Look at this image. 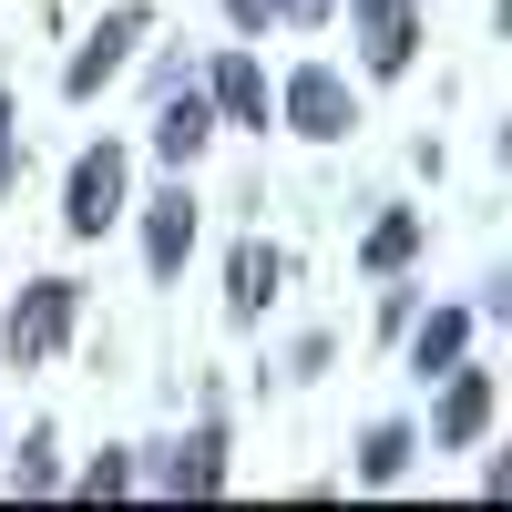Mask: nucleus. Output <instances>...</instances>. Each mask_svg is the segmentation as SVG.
<instances>
[{"mask_svg":"<svg viewBox=\"0 0 512 512\" xmlns=\"http://www.w3.org/2000/svg\"><path fill=\"white\" fill-rule=\"evenodd\" d=\"M369 31V72H410V0H359Z\"/></svg>","mask_w":512,"mask_h":512,"instance_id":"nucleus-9","label":"nucleus"},{"mask_svg":"<svg viewBox=\"0 0 512 512\" xmlns=\"http://www.w3.org/2000/svg\"><path fill=\"white\" fill-rule=\"evenodd\" d=\"M0 185H11V103H0Z\"/></svg>","mask_w":512,"mask_h":512,"instance_id":"nucleus-17","label":"nucleus"},{"mask_svg":"<svg viewBox=\"0 0 512 512\" xmlns=\"http://www.w3.org/2000/svg\"><path fill=\"white\" fill-rule=\"evenodd\" d=\"M11 482H21V492H52V482H62V472H52V431H31V441H21Z\"/></svg>","mask_w":512,"mask_h":512,"instance_id":"nucleus-15","label":"nucleus"},{"mask_svg":"<svg viewBox=\"0 0 512 512\" xmlns=\"http://www.w3.org/2000/svg\"><path fill=\"white\" fill-rule=\"evenodd\" d=\"M277 11H287V21H318V11H328V0H277Z\"/></svg>","mask_w":512,"mask_h":512,"instance_id":"nucleus-18","label":"nucleus"},{"mask_svg":"<svg viewBox=\"0 0 512 512\" xmlns=\"http://www.w3.org/2000/svg\"><path fill=\"white\" fill-rule=\"evenodd\" d=\"M205 134H216V103H205V82H175V93H164V113H154V154H164V164H195Z\"/></svg>","mask_w":512,"mask_h":512,"instance_id":"nucleus-7","label":"nucleus"},{"mask_svg":"<svg viewBox=\"0 0 512 512\" xmlns=\"http://www.w3.org/2000/svg\"><path fill=\"white\" fill-rule=\"evenodd\" d=\"M72 308H82L72 277H31L21 308H11V359H52L62 338H72Z\"/></svg>","mask_w":512,"mask_h":512,"instance_id":"nucleus-3","label":"nucleus"},{"mask_svg":"<svg viewBox=\"0 0 512 512\" xmlns=\"http://www.w3.org/2000/svg\"><path fill=\"white\" fill-rule=\"evenodd\" d=\"M410 451H420L410 420H379V431L359 441V482H400V472H410Z\"/></svg>","mask_w":512,"mask_h":512,"instance_id":"nucleus-12","label":"nucleus"},{"mask_svg":"<svg viewBox=\"0 0 512 512\" xmlns=\"http://www.w3.org/2000/svg\"><path fill=\"white\" fill-rule=\"evenodd\" d=\"M216 451H226L216 431H195V441H185V461H175L164 482H175V492H216V482H226V461H216Z\"/></svg>","mask_w":512,"mask_h":512,"instance_id":"nucleus-14","label":"nucleus"},{"mask_svg":"<svg viewBox=\"0 0 512 512\" xmlns=\"http://www.w3.org/2000/svg\"><path fill=\"white\" fill-rule=\"evenodd\" d=\"M277 277H287V267H277V246H236V287H226V308L256 318V308L277 297Z\"/></svg>","mask_w":512,"mask_h":512,"instance_id":"nucleus-11","label":"nucleus"},{"mask_svg":"<svg viewBox=\"0 0 512 512\" xmlns=\"http://www.w3.org/2000/svg\"><path fill=\"white\" fill-rule=\"evenodd\" d=\"M205 103H216V123H246V134H267V72H256L246 52H226L216 72H205Z\"/></svg>","mask_w":512,"mask_h":512,"instance_id":"nucleus-8","label":"nucleus"},{"mask_svg":"<svg viewBox=\"0 0 512 512\" xmlns=\"http://www.w3.org/2000/svg\"><path fill=\"white\" fill-rule=\"evenodd\" d=\"M185 256H195V195L164 185V195L144 205V267H154V277H185Z\"/></svg>","mask_w":512,"mask_h":512,"instance_id":"nucleus-6","label":"nucleus"},{"mask_svg":"<svg viewBox=\"0 0 512 512\" xmlns=\"http://www.w3.org/2000/svg\"><path fill=\"white\" fill-rule=\"evenodd\" d=\"M134 41H144V11H134V0H123V11H113V21L93 31V41H82V52H72V72H62V93H72V103H93L103 82H113L123 62H134Z\"/></svg>","mask_w":512,"mask_h":512,"instance_id":"nucleus-5","label":"nucleus"},{"mask_svg":"<svg viewBox=\"0 0 512 512\" xmlns=\"http://www.w3.org/2000/svg\"><path fill=\"white\" fill-rule=\"evenodd\" d=\"M226 11H236V31H267V21H277V0H226Z\"/></svg>","mask_w":512,"mask_h":512,"instance_id":"nucleus-16","label":"nucleus"},{"mask_svg":"<svg viewBox=\"0 0 512 512\" xmlns=\"http://www.w3.org/2000/svg\"><path fill=\"white\" fill-rule=\"evenodd\" d=\"M277 113L297 123L308 144H338L359 123V93H349V72H328V62H308V72H287V93H277Z\"/></svg>","mask_w":512,"mask_h":512,"instance_id":"nucleus-2","label":"nucleus"},{"mask_svg":"<svg viewBox=\"0 0 512 512\" xmlns=\"http://www.w3.org/2000/svg\"><path fill=\"white\" fill-rule=\"evenodd\" d=\"M451 390H441V410H431V451H472L482 431H492V369H441Z\"/></svg>","mask_w":512,"mask_h":512,"instance_id":"nucleus-4","label":"nucleus"},{"mask_svg":"<svg viewBox=\"0 0 512 512\" xmlns=\"http://www.w3.org/2000/svg\"><path fill=\"white\" fill-rule=\"evenodd\" d=\"M134 216V164H123V144H93V154H72V185H62V226L72 236H103Z\"/></svg>","mask_w":512,"mask_h":512,"instance_id":"nucleus-1","label":"nucleus"},{"mask_svg":"<svg viewBox=\"0 0 512 512\" xmlns=\"http://www.w3.org/2000/svg\"><path fill=\"white\" fill-rule=\"evenodd\" d=\"M410 256H420V216H379V226H369V267H379V277H400Z\"/></svg>","mask_w":512,"mask_h":512,"instance_id":"nucleus-13","label":"nucleus"},{"mask_svg":"<svg viewBox=\"0 0 512 512\" xmlns=\"http://www.w3.org/2000/svg\"><path fill=\"white\" fill-rule=\"evenodd\" d=\"M461 338H472V308H441V318H420V328H410V359H420V379H441V369L461 359Z\"/></svg>","mask_w":512,"mask_h":512,"instance_id":"nucleus-10","label":"nucleus"}]
</instances>
